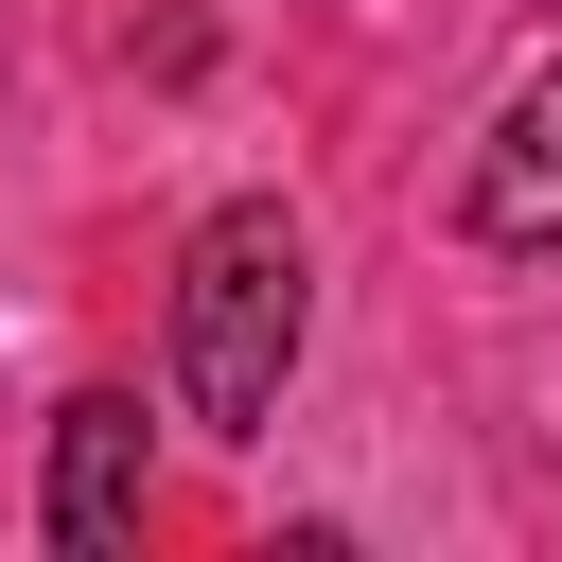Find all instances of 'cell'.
<instances>
[{"label":"cell","instance_id":"7a4b0ae2","mask_svg":"<svg viewBox=\"0 0 562 562\" xmlns=\"http://www.w3.org/2000/svg\"><path fill=\"white\" fill-rule=\"evenodd\" d=\"M35 527H53L70 562L140 544V404H123V386H70V404H53V474H35Z\"/></svg>","mask_w":562,"mask_h":562},{"label":"cell","instance_id":"6da1fadb","mask_svg":"<svg viewBox=\"0 0 562 562\" xmlns=\"http://www.w3.org/2000/svg\"><path fill=\"white\" fill-rule=\"evenodd\" d=\"M299 334H316V246H299L281 193H228V211L176 246V404H193L211 439H263Z\"/></svg>","mask_w":562,"mask_h":562},{"label":"cell","instance_id":"3957f363","mask_svg":"<svg viewBox=\"0 0 562 562\" xmlns=\"http://www.w3.org/2000/svg\"><path fill=\"white\" fill-rule=\"evenodd\" d=\"M474 246H562V70H527L509 88V123H492V158H474Z\"/></svg>","mask_w":562,"mask_h":562}]
</instances>
